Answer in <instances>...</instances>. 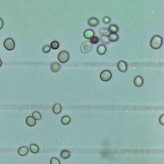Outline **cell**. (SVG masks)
Instances as JSON below:
<instances>
[{
    "label": "cell",
    "mask_w": 164,
    "mask_h": 164,
    "mask_svg": "<svg viewBox=\"0 0 164 164\" xmlns=\"http://www.w3.org/2000/svg\"><path fill=\"white\" fill-rule=\"evenodd\" d=\"M94 35V32L93 30L90 29H88L85 31L84 33V37L86 39H90Z\"/></svg>",
    "instance_id": "8"
},
{
    "label": "cell",
    "mask_w": 164,
    "mask_h": 164,
    "mask_svg": "<svg viewBox=\"0 0 164 164\" xmlns=\"http://www.w3.org/2000/svg\"><path fill=\"white\" fill-rule=\"evenodd\" d=\"M106 48L103 45H100L97 48V51L100 55H103L105 54L106 51Z\"/></svg>",
    "instance_id": "14"
},
{
    "label": "cell",
    "mask_w": 164,
    "mask_h": 164,
    "mask_svg": "<svg viewBox=\"0 0 164 164\" xmlns=\"http://www.w3.org/2000/svg\"><path fill=\"white\" fill-rule=\"evenodd\" d=\"M109 32L113 33H116L118 31V28L115 25H113L109 26L108 28Z\"/></svg>",
    "instance_id": "19"
},
{
    "label": "cell",
    "mask_w": 164,
    "mask_h": 164,
    "mask_svg": "<svg viewBox=\"0 0 164 164\" xmlns=\"http://www.w3.org/2000/svg\"><path fill=\"white\" fill-rule=\"evenodd\" d=\"M51 48L54 50H57L60 46L59 42L57 41L54 40L52 41L50 44Z\"/></svg>",
    "instance_id": "20"
},
{
    "label": "cell",
    "mask_w": 164,
    "mask_h": 164,
    "mask_svg": "<svg viewBox=\"0 0 164 164\" xmlns=\"http://www.w3.org/2000/svg\"><path fill=\"white\" fill-rule=\"evenodd\" d=\"M143 83V80L141 76H137L134 80V83L136 86L139 87L141 86Z\"/></svg>",
    "instance_id": "9"
},
{
    "label": "cell",
    "mask_w": 164,
    "mask_h": 164,
    "mask_svg": "<svg viewBox=\"0 0 164 164\" xmlns=\"http://www.w3.org/2000/svg\"><path fill=\"white\" fill-rule=\"evenodd\" d=\"M108 38L110 41L115 42L118 40L119 36L116 33H111L110 34Z\"/></svg>",
    "instance_id": "17"
},
{
    "label": "cell",
    "mask_w": 164,
    "mask_h": 164,
    "mask_svg": "<svg viewBox=\"0 0 164 164\" xmlns=\"http://www.w3.org/2000/svg\"><path fill=\"white\" fill-rule=\"evenodd\" d=\"M159 122L161 124L164 125V115L163 114L159 118Z\"/></svg>",
    "instance_id": "28"
},
{
    "label": "cell",
    "mask_w": 164,
    "mask_h": 164,
    "mask_svg": "<svg viewBox=\"0 0 164 164\" xmlns=\"http://www.w3.org/2000/svg\"><path fill=\"white\" fill-rule=\"evenodd\" d=\"M28 152V149L25 147H21L18 150V154L21 156H24L26 155Z\"/></svg>",
    "instance_id": "11"
},
{
    "label": "cell",
    "mask_w": 164,
    "mask_h": 164,
    "mask_svg": "<svg viewBox=\"0 0 164 164\" xmlns=\"http://www.w3.org/2000/svg\"><path fill=\"white\" fill-rule=\"evenodd\" d=\"M91 45L89 42H86L82 44L81 46V50L83 53H87L91 50Z\"/></svg>",
    "instance_id": "5"
},
{
    "label": "cell",
    "mask_w": 164,
    "mask_h": 164,
    "mask_svg": "<svg viewBox=\"0 0 164 164\" xmlns=\"http://www.w3.org/2000/svg\"><path fill=\"white\" fill-rule=\"evenodd\" d=\"M32 116L34 119L37 120H40L41 119V115L38 112H34L32 113Z\"/></svg>",
    "instance_id": "22"
},
{
    "label": "cell",
    "mask_w": 164,
    "mask_h": 164,
    "mask_svg": "<svg viewBox=\"0 0 164 164\" xmlns=\"http://www.w3.org/2000/svg\"><path fill=\"white\" fill-rule=\"evenodd\" d=\"M4 23L3 20L1 19L0 18V30L2 29Z\"/></svg>",
    "instance_id": "29"
},
{
    "label": "cell",
    "mask_w": 164,
    "mask_h": 164,
    "mask_svg": "<svg viewBox=\"0 0 164 164\" xmlns=\"http://www.w3.org/2000/svg\"><path fill=\"white\" fill-rule=\"evenodd\" d=\"M2 64V62L1 60V59L0 58V67L1 66Z\"/></svg>",
    "instance_id": "30"
},
{
    "label": "cell",
    "mask_w": 164,
    "mask_h": 164,
    "mask_svg": "<svg viewBox=\"0 0 164 164\" xmlns=\"http://www.w3.org/2000/svg\"><path fill=\"white\" fill-rule=\"evenodd\" d=\"M112 77V75L111 72L107 70H104L101 72L100 76L101 80L104 81H109L111 79Z\"/></svg>",
    "instance_id": "4"
},
{
    "label": "cell",
    "mask_w": 164,
    "mask_h": 164,
    "mask_svg": "<svg viewBox=\"0 0 164 164\" xmlns=\"http://www.w3.org/2000/svg\"><path fill=\"white\" fill-rule=\"evenodd\" d=\"M70 152L67 150H64L62 151L60 153V156L63 159H66L68 158L70 156Z\"/></svg>",
    "instance_id": "13"
},
{
    "label": "cell",
    "mask_w": 164,
    "mask_h": 164,
    "mask_svg": "<svg viewBox=\"0 0 164 164\" xmlns=\"http://www.w3.org/2000/svg\"><path fill=\"white\" fill-rule=\"evenodd\" d=\"M118 68L119 70L122 72H124L127 70V63L124 61L119 62L117 65Z\"/></svg>",
    "instance_id": "7"
},
{
    "label": "cell",
    "mask_w": 164,
    "mask_h": 164,
    "mask_svg": "<svg viewBox=\"0 0 164 164\" xmlns=\"http://www.w3.org/2000/svg\"><path fill=\"white\" fill-rule=\"evenodd\" d=\"M71 122V118L67 116H64L62 118L61 123L64 125H67L69 124Z\"/></svg>",
    "instance_id": "18"
},
{
    "label": "cell",
    "mask_w": 164,
    "mask_h": 164,
    "mask_svg": "<svg viewBox=\"0 0 164 164\" xmlns=\"http://www.w3.org/2000/svg\"><path fill=\"white\" fill-rule=\"evenodd\" d=\"M101 41L105 44H108L110 42L109 38L108 36L102 35L100 38Z\"/></svg>",
    "instance_id": "21"
},
{
    "label": "cell",
    "mask_w": 164,
    "mask_h": 164,
    "mask_svg": "<svg viewBox=\"0 0 164 164\" xmlns=\"http://www.w3.org/2000/svg\"><path fill=\"white\" fill-rule=\"evenodd\" d=\"M30 151L32 153H36L39 151V148L37 145L35 144H32L30 146Z\"/></svg>",
    "instance_id": "16"
},
{
    "label": "cell",
    "mask_w": 164,
    "mask_h": 164,
    "mask_svg": "<svg viewBox=\"0 0 164 164\" xmlns=\"http://www.w3.org/2000/svg\"><path fill=\"white\" fill-rule=\"evenodd\" d=\"M99 24V21L95 18H92L89 20L88 24L91 27H95L98 25Z\"/></svg>",
    "instance_id": "12"
},
{
    "label": "cell",
    "mask_w": 164,
    "mask_h": 164,
    "mask_svg": "<svg viewBox=\"0 0 164 164\" xmlns=\"http://www.w3.org/2000/svg\"><path fill=\"white\" fill-rule=\"evenodd\" d=\"M100 32L101 35H104V36H108L110 34L109 31L108 29H105V28L101 29L100 30Z\"/></svg>",
    "instance_id": "23"
},
{
    "label": "cell",
    "mask_w": 164,
    "mask_h": 164,
    "mask_svg": "<svg viewBox=\"0 0 164 164\" xmlns=\"http://www.w3.org/2000/svg\"><path fill=\"white\" fill-rule=\"evenodd\" d=\"M60 66L58 63L54 62L52 63L51 65V69L52 72L54 73H57L60 70Z\"/></svg>",
    "instance_id": "10"
},
{
    "label": "cell",
    "mask_w": 164,
    "mask_h": 164,
    "mask_svg": "<svg viewBox=\"0 0 164 164\" xmlns=\"http://www.w3.org/2000/svg\"><path fill=\"white\" fill-rule=\"evenodd\" d=\"M162 39L161 37L157 35L153 36L150 41V46L154 49H158L161 47L162 44Z\"/></svg>",
    "instance_id": "1"
},
{
    "label": "cell",
    "mask_w": 164,
    "mask_h": 164,
    "mask_svg": "<svg viewBox=\"0 0 164 164\" xmlns=\"http://www.w3.org/2000/svg\"><path fill=\"white\" fill-rule=\"evenodd\" d=\"M58 59L61 63H65L68 61L69 59V55L67 52L62 51L58 54Z\"/></svg>",
    "instance_id": "3"
},
{
    "label": "cell",
    "mask_w": 164,
    "mask_h": 164,
    "mask_svg": "<svg viewBox=\"0 0 164 164\" xmlns=\"http://www.w3.org/2000/svg\"><path fill=\"white\" fill-rule=\"evenodd\" d=\"M99 38L96 36L93 37L90 39V42L94 44H97L99 43Z\"/></svg>",
    "instance_id": "25"
},
{
    "label": "cell",
    "mask_w": 164,
    "mask_h": 164,
    "mask_svg": "<svg viewBox=\"0 0 164 164\" xmlns=\"http://www.w3.org/2000/svg\"><path fill=\"white\" fill-rule=\"evenodd\" d=\"M62 110L61 106L59 104H56L53 106V112L56 114L60 113Z\"/></svg>",
    "instance_id": "15"
},
{
    "label": "cell",
    "mask_w": 164,
    "mask_h": 164,
    "mask_svg": "<svg viewBox=\"0 0 164 164\" xmlns=\"http://www.w3.org/2000/svg\"><path fill=\"white\" fill-rule=\"evenodd\" d=\"M110 19L108 17H104V19H103V22H104L105 24H107L109 23L110 22Z\"/></svg>",
    "instance_id": "27"
},
{
    "label": "cell",
    "mask_w": 164,
    "mask_h": 164,
    "mask_svg": "<svg viewBox=\"0 0 164 164\" xmlns=\"http://www.w3.org/2000/svg\"><path fill=\"white\" fill-rule=\"evenodd\" d=\"M50 164H60V162L58 158L56 157H53L50 161Z\"/></svg>",
    "instance_id": "24"
},
{
    "label": "cell",
    "mask_w": 164,
    "mask_h": 164,
    "mask_svg": "<svg viewBox=\"0 0 164 164\" xmlns=\"http://www.w3.org/2000/svg\"><path fill=\"white\" fill-rule=\"evenodd\" d=\"M25 122L28 126L30 127H33L36 124V121L33 117L28 116L26 118Z\"/></svg>",
    "instance_id": "6"
},
{
    "label": "cell",
    "mask_w": 164,
    "mask_h": 164,
    "mask_svg": "<svg viewBox=\"0 0 164 164\" xmlns=\"http://www.w3.org/2000/svg\"><path fill=\"white\" fill-rule=\"evenodd\" d=\"M4 47L8 51H11L14 50L15 47V43L12 38H7L4 41L3 44Z\"/></svg>",
    "instance_id": "2"
},
{
    "label": "cell",
    "mask_w": 164,
    "mask_h": 164,
    "mask_svg": "<svg viewBox=\"0 0 164 164\" xmlns=\"http://www.w3.org/2000/svg\"><path fill=\"white\" fill-rule=\"evenodd\" d=\"M51 50V48L50 46L49 45H46L43 48V51L44 53H47L50 51Z\"/></svg>",
    "instance_id": "26"
}]
</instances>
